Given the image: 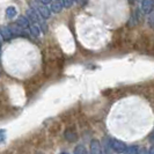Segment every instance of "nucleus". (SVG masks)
<instances>
[{
	"instance_id": "4be33fe9",
	"label": "nucleus",
	"mask_w": 154,
	"mask_h": 154,
	"mask_svg": "<svg viewBox=\"0 0 154 154\" xmlns=\"http://www.w3.org/2000/svg\"><path fill=\"white\" fill-rule=\"evenodd\" d=\"M60 154H69V153H66V152H63V153H60Z\"/></svg>"
},
{
	"instance_id": "b1692460",
	"label": "nucleus",
	"mask_w": 154,
	"mask_h": 154,
	"mask_svg": "<svg viewBox=\"0 0 154 154\" xmlns=\"http://www.w3.org/2000/svg\"><path fill=\"white\" fill-rule=\"evenodd\" d=\"M85 154H91V153H87V152H86V153Z\"/></svg>"
},
{
	"instance_id": "2eb2a0df",
	"label": "nucleus",
	"mask_w": 154,
	"mask_h": 154,
	"mask_svg": "<svg viewBox=\"0 0 154 154\" xmlns=\"http://www.w3.org/2000/svg\"><path fill=\"white\" fill-rule=\"evenodd\" d=\"M73 1H74V0H63V2H62L63 7L69 8L73 5Z\"/></svg>"
},
{
	"instance_id": "7ed1b4c3",
	"label": "nucleus",
	"mask_w": 154,
	"mask_h": 154,
	"mask_svg": "<svg viewBox=\"0 0 154 154\" xmlns=\"http://www.w3.org/2000/svg\"><path fill=\"white\" fill-rule=\"evenodd\" d=\"M111 148L115 151L116 153H124L125 149H126V145L118 139H114L111 141Z\"/></svg>"
},
{
	"instance_id": "0eeeda50",
	"label": "nucleus",
	"mask_w": 154,
	"mask_h": 154,
	"mask_svg": "<svg viewBox=\"0 0 154 154\" xmlns=\"http://www.w3.org/2000/svg\"><path fill=\"white\" fill-rule=\"evenodd\" d=\"M91 154H100L101 153V145L100 141L96 139H93L91 141Z\"/></svg>"
},
{
	"instance_id": "1a4fd4ad",
	"label": "nucleus",
	"mask_w": 154,
	"mask_h": 154,
	"mask_svg": "<svg viewBox=\"0 0 154 154\" xmlns=\"http://www.w3.org/2000/svg\"><path fill=\"white\" fill-rule=\"evenodd\" d=\"M62 9H63L62 1L57 0V1L52 2V5H51V11H52L54 13H59V12H62Z\"/></svg>"
},
{
	"instance_id": "6ab92c4d",
	"label": "nucleus",
	"mask_w": 154,
	"mask_h": 154,
	"mask_svg": "<svg viewBox=\"0 0 154 154\" xmlns=\"http://www.w3.org/2000/svg\"><path fill=\"white\" fill-rule=\"evenodd\" d=\"M147 154H154V148H153V146H152L151 148H149V149H148Z\"/></svg>"
},
{
	"instance_id": "f257e3e1",
	"label": "nucleus",
	"mask_w": 154,
	"mask_h": 154,
	"mask_svg": "<svg viewBox=\"0 0 154 154\" xmlns=\"http://www.w3.org/2000/svg\"><path fill=\"white\" fill-rule=\"evenodd\" d=\"M27 19L30 20V21H32L34 24H37V26L39 27V29H42L44 32H46V30H48V26H46V23L41 19V16L38 15V13H36L34 9H31V8L27 9Z\"/></svg>"
},
{
	"instance_id": "ddd939ff",
	"label": "nucleus",
	"mask_w": 154,
	"mask_h": 154,
	"mask_svg": "<svg viewBox=\"0 0 154 154\" xmlns=\"http://www.w3.org/2000/svg\"><path fill=\"white\" fill-rule=\"evenodd\" d=\"M124 154H138V147L137 146H129L126 147Z\"/></svg>"
},
{
	"instance_id": "20e7f679",
	"label": "nucleus",
	"mask_w": 154,
	"mask_h": 154,
	"mask_svg": "<svg viewBox=\"0 0 154 154\" xmlns=\"http://www.w3.org/2000/svg\"><path fill=\"white\" fill-rule=\"evenodd\" d=\"M8 28H9V30L12 32V35H13V37L16 36V37H19V36H27V34H26V30L22 29L21 27H19L16 23L14 24H11V26H8Z\"/></svg>"
},
{
	"instance_id": "39448f33",
	"label": "nucleus",
	"mask_w": 154,
	"mask_h": 154,
	"mask_svg": "<svg viewBox=\"0 0 154 154\" xmlns=\"http://www.w3.org/2000/svg\"><path fill=\"white\" fill-rule=\"evenodd\" d=\"M153 5H154V0H143V2H141V9H143V12L145 14L152 13Z\"/></svg>"
},
{
	"instance_id": "f3484780",
	"label": "nucleus",
	"mask_w": 154,
	"mask_h": 154,
	"mask_svg": "<svg viewBox=\"0 0 154 154\" xmlns=\"http://www.w3.org/2000/svg\"><path fill=\"white\" fill-rule=\"evenodd\" d=\"M149 14H151V16H149V26L153 27V14L152 13H149Z\"/></svg>"
},
{
	"instance_id": "4468645a",
	"label": "nucleus",
	"mask_w": 154,
	"mask_h": 154,
	"mask_svg": "<svg viewBox=\"0 0 154 154\" xmlns=\"http://www.w3.org/2000/svg\"><path fill=\"white\" fill-rule=\"evenodd\" d=\"M86 153V149L85 147L82 145H78L75 148H74V153L73 154H85Z\"/></svg>"
},
{
	"instance_id": "f8f14e48",
	"label": "nucleus",
	"mask_w": 154,
	"mask_h": 154,
	"mask_svg": "<svg viewBox=\"0 0 154 154\" xmlns=\"http://www.w3.org/2000/svg\"><path fill=\"white\" fill-rule=\"evenodd\" d=\"M29 30H30V32L34 36L37 37L39 35V30H41V29H39V27L37 24H32V26H29Z\"/></svg>"
},
{
	"instance_id": "a211bd4d",
	"label": "nucleus",
	"mask_w": 154,
	"mask_h": 154,
	"mask_svg": "<svg viewBox=\"0 0 154 154\" xmlns=\"http://www.w3.org/2000/svg\"><path fill=\"white\" fill-rule=\"evenodd\" d=\"M138 154H147V151L145 148H141V149H138Z\"/></svg>"
},
{
	"instance_id": "aec40b11",
	"label": "nucleus",
	"mask_w": 154,
	"mask_h": 154,
	"mask_svg": "<svg viewBox=\"0 0 154 154\" xmlns=\"http://www.w3.org/2000/svg\"><path fill=\"white\" fill-rule=\"evenodd\" d=\"M75 1H78V2H81V1H82V0H75Z\"/></svg>"
},
{
	"instance_id": "6e6552de",
	"label": "nucleus",
	"mask_w": 154,
	"mask_h": 154,
	"mask_svg": "<svg viewBox=\"0 0 154 154\" xmlns=\"http://www.w3.org/2000/svg\"><path fill=\"white\" fill-rule=\"evenodd\" d=\"M0 34H1L2 38L6 39V41H11V39L13 38V35H12V32L9 30V28L6 27V26H1L0 27Z\"/></svg>"
},
{
	"instance_id": "9d476101",
	"label": "nucleus",
	"mask_w": 154,
	"mask_h": 154,
	"mask_svg": "<svg viewBox=\"0 0 154 154\" xmlns=\"http://www.w3.org/2000/svg\"><path fill=\"white\" fill-rule=\"evenodd\" d=\"M65 138L67 139L69 141H75L78 139V136L75 132L71 131V130H67V131L65 132Z\"/></svg>"
},
{
	"instance_id": "f03ea898",
	"label": "nucleus",
	"mask_w": 154,
	"mask_h": 154,
	"mask_svg": "<svg viewBox=\"0 0 154 154\" xmlns=\"http://www.w3.org/2000/svg\"><path fill=\"white\" fill-rule=\"evenodd\" d=\"M30 6L31 9H34L36 13H39V15L42 16L43 19H48L51 15L50 9L46 7L45 5L41 4L38 0H30Z\"/></svg>"
},
{
	"instance_id": "423d86ee",
	"label": "nucleus",
	"mask_w": 154,
	"mask_h": 154,
	"mask_svg": "<svg viewBox=\"0 0 154 154\" xmlns=\"http://www.w3.org/2000/svg\"><path fill=\"white\" fill-rule=\"evenodd\" d=\"M16 24H17L19 27H21L22 29H27V28H29V26H30L29 20L27 19V16H24V15H20L17 17Z\"/></svg>"
},
{
	"instance_id": "9b49d317",
	"label": "nucleus",
	"mask_w": 154,
	"mask_h": 154,
	"mask_svg": "<svg viewBox=\"0 0 154 154\" xmlns=\"http://www.w3.org/2000/svg\"><path fill=\"white\" fill-rule=\"evenodd\" d=\"M15 15H16V8L13 7V6L7 7V9H6V16H7L8 19H13Z\"/></svg>"
},
{
	"instance_id": "5701e85b",
	"label": "nucleus",
	"mask_w": 154,
	"mask_h": 154,
	"mask_svg": "<svg viewBox=\"0 0 154 154\" xmlns=\"http://www.w3.org/2000/svg\"><path fill=\"white\" fill-rule=\"evenodd\" d=\"M0 46H1V41H0Z\"/></svg>"
},
{
	"instance_id": "dca6fc26",
	"label": "nucleus",
	"mask_w": 154,
	"mask_h": 154,
	"mask_svg": "<svg viewBox=\"0 0 154 154\" xmlns=\"http://www.w3.org/2000/svg\"><path fill=\"white\" fill-rule=\"evenodd\" d=\"M41 4H43V5H48V4H50V2H52V0H38Z\"/></svg>"
},
{
	"instance_id": "412c9836",
	"label": "nucleus",
	"mask_w": 154,
	"mask_h": 154,
	"mask_svg": "<svg viewBox=\"0 0 154 154\" xmlns=\"http://www.w3.org/2000/svg\"><path fill=\"white\" fill-rule=\"evenodd\" d=\"M100 154H107V153H106V152H101Z\"/></svg>"
}]
</instances>
